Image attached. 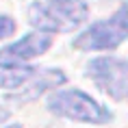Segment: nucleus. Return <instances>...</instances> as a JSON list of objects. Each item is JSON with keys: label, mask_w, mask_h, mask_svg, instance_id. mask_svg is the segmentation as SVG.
<instances>
[{"label": "nucleus", "mask_w": 128, "mask_h": 128, "mask_svg": "<svg viewBox=\"0 0 128 128\" xmlns=\"http://www.w3.org/2000/svg\"><path fill=\"white\" fill-rule=\"evenodd\" d=\"M50 13L61 22L63 33L74 30L80 24H85L89 18V7L85 0H46L44 2Z\"/></svg>", "instance_id": "5"}, {"label": "nucleus", "mask_w": 128, "mask_h": 128, "mask_svg": "<svg viewBox=\"0 0 128 128\" xmlns=\"http://www.w3.org/2000/svg\"><path fill=\"white\" fill-rule=\"evenodd\" d=\"M28 22H30V26L35 30H39V33H63V26H61V22L50 13V9L44 4V2H30L28 4Z\"/></svg>", "instance_id": "8"}, {"label": "nucleus", "mask_w": 128, "mask_h": 128, "mask_svg": "<svg viewBox=\"0 0 128 128\" xmlns=\"http://www.w3.org/2000/svg\"><path fill=\"white\" fill-rule=\"evenodd\" d=\"M54 37L50 33H26L24 37L7 44L4 48H0V61H7V63H28V61L37 59L41 54H46L52 48Z\"/></svg>", "instance_id": "4"}, {"label": "nucleus", "mask_w": 128, "mask_h": 128, "mask_svg": "<svg viewBox=\"0 0 128 128\" xmlns=\"http://www.w3.org/2000/svg\"><path fill=\"white\" fill-rule=\"evenodd\" d=\"M37 72L39 70L28 65V63H7V61H0V89H7V91L22 89L24 85H28L37 76Z\"/></svg>", "instance_id": "7"}, {"label": "nucleus", "mask_w": 128, "mask_h": 128, "mask_svg": "<svg viewBox=\"0 0 128 128\" xmlns=\"http://www.w3.org/2000/svg\"><path fill=\"white\" fill-rule=\"evenodd\" d=\"M128 39V2L124 0L113 13L89 24L72 39V48L80 52H108Z\"/></svg>", "instance_id": "1"}, {"label": "nucleus", "mask_w": 128, "mask_h": 128, "mask_svg": "<svg viewBox=\"0 0 128 128\" xmlns=\"http://www.w3.org/2000/svg\"><path fill=\"white\" fill-rule=\"evenodd\" d=\"M2 128H22V124H9V126H2Z\"/></svg>", "instance_id": "11"}, {"label": "nucleus", "mask_w": 128, "mask_h": 128, "mask_svg": "<svg viewBox=\"0 0 128 128\" xmlns=\"http://www.w3.org/2000/svg\"><path fill=\"white\" fill-rule=\"evenodd\" d=\"M65 80H68V76L63 74L61 70H39V72H37V76H35L28 85H24V89H22L20 94L11 96V100H15V102L35 100V98H39L41 94H46L48 89L61 87Z\"/></svg>", "instance_id": "6"}, {"label": "nucleus", "mask_w": 128, "mask_h": 128, "mask_svg": "<svg viewBox=\"0 0 128 128\" xmlns=\"http://www.w3.org/2000/svg\"><path fill=\"white\" fill-rule=\"evenodd\" d=\"M15 33V20L11 15H0V39H7Z\"/></svg>", "instance_id": "9"}, {"label": "nucleus", "mask_w": 128, "mask_h": 128, "mask_svg": "<svg viewBox=\"0 0 128 128\" xmlns=\"http://www.w3.org/2000/svg\"><path fill=\"white\" fill-rule=\"evenodd\" d=\"M46 106L50 113L65 117L72 122H80V124H108L113 120V113L106 106H102L100 102L85 94L82 89H56L48 96Z\"/></svg>", "instance_id": "2"}, {"label": "nucleus", "mask_w": 128, "mask_h": 128, "mask_svg": "<svg viewBox=\"0 0 128 128\" xmlns=\"http://www.w3.org/2000/svg\"><path fill=\"white\" fill-rule=\"evenodd\" d=\"M7 117H9V111H7V108H2V106H0V122H4Z\"/></svg>", "instance_id": "10"}, {"label": "nucleus", "mask_w": 128, "mask_h": 128, "mask_svg": "<svg viewBox=\"0 0 128 128\" xmlns=\"http://www.w3.org/2000/svg\"><path fill=\"white\" fill-rule=\"evenodd\" d=\"M85 76L115 102L128 100V59L113 54L94 56L85 65Z\"/></svg>", "instance_id": "3"}]
</instances>
